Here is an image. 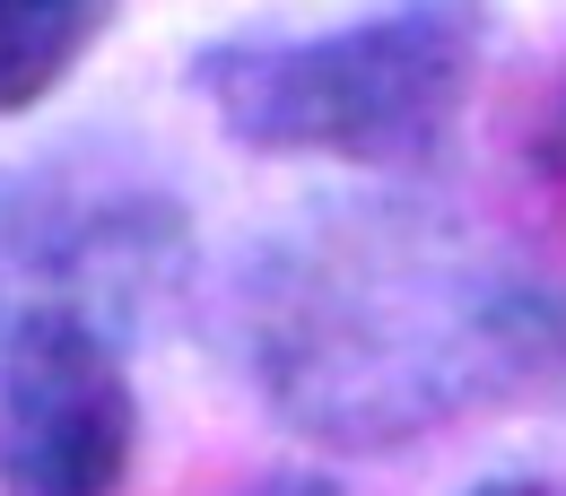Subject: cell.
I'll list each match as a JSON object with an SVG mask.
<instances>
[{"mask_svg": "<svg viewBox=\"0 0 566 496\" xmlns=\"http://www.w3.org/2000/svg\"><path fill=\"white\" fill-rule=\"evenodd\" d=\"M271 419L323 453H401L462 419H566V271L427 192L296 218L244 271Z\"/></svg>", "mask_w": 566, "mask_h": 496, "instance_id": "obj_1", "label": "cell"}, {"mask_svg": "<svg viewBox=\"0 0 566 496\" xmlns=\"http://www.w3.org/2000/svg\"><path fill=\"white\" fill-rule=\"evenodd\" d=\"M489 62L480 0H392L314 35H227L192 62L218 131L253 157H323L357 175H427Z\"/></svg>", "mask_w": 566, "mask_h": 496, "instance_id": "obj_2", "label": "cell"}, {"mask_svg": "<svg viewBox=\"0 0 566 496\" xmlns=\"http://www.w3.org/2000/svg\"><path fill=\"white\" fill-rule=\"evenodd\" d=\"M192 279V210L132 157H44L0 175V331L87 323L105 340H140L184 305Z\"/></svg>", "mask_w": 566, "mask_h": 496, "instance_id": "obj_3", "label": "cell"}, {"mask_svg": "<svg viewBox=\"0 0 566 496\" xmlns=\"http://www.w3.org/2000/svg\"><path fill=\"white\" fill-rule=\"evenodd\" d=\"M140 462L132 349L87 323L0 331V496H123Z\"/></svg>", "mask_w": 566, "mask_h": 496, "instance_id": "obj_4", "label": "cell"}, {"mask_svg": "<svg viewBox=\"0 0 566 496\" xmlns=\"http://www.w3.org/2000/svg\"><path fill=\"white\" fill-rule=\"evenodd\" d=\"M123 0H0V123L62 96L114 35Z\"/></svg>", "mask_w": 566, "mask_h": 496, "instance_id": "obj_5", "label": "cell"}, {"mask_svg": "<svg viewBox=\"0 0 566 496\" xmlns=\"http://www.w3.org/2000/svg\"><path fill=\"white\" fill-rule=\"evenodd\" d=\"M532 166H541V175H566V78L549 87V105L532 114Z\"/></svg>", "mask_w": 566, "mask_h": 496, "instance_id": "obj_6", "label": "cell"}, {"mask_svg": "<svg viewBox=\"0 0 566 496\" xmlns=\"http://www.w3.org/2000/svg\"><path fill=\"white\" fill-rule=\"evenodd\" d=\"M244 496H349L332 471H314V462H280V471H262Z\"/></svg>", "mask_w": 566, "mask_h": 496, "instance_id": "obj_7", "label": "cell"}, {"mask_svg": "<svg viewBox=\"0 0 566 496\" xmlns=\"http://www.w3.org/2000/svg\"><path fill=\"white\" fill-rule=\"evenodd\" d=\"M462 496H566V479H541V471H505V479H480Z\"/></svg>", "mask_w": 566, "mask_h": 496, "instance_id": "obj_8", "label": "cell"}]
</instances>
